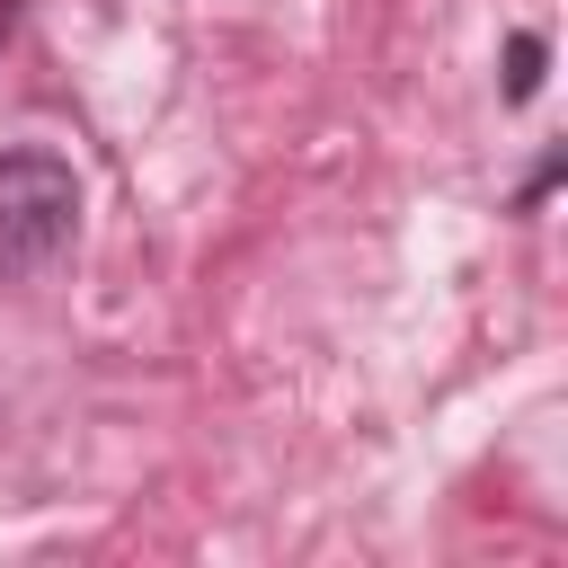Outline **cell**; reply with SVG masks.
<instances>
[{"instance_id":"cell-1","label":"cell","mask_w":568,"mask_h":568,"mask_svg":"<svg viewBox=\"0 0 568 568\" xmlns=\"http://www.w3.org/2000/svg\"><path fill=\"white\" fill-rule=\"evenodd\" d=\"M80 240V178L53 151H0V284L62 266Z\"/></svg>"},{"instance_id":"cell-2","label":"cell","mask_w":568,"mask_h":568,"mask_svg":"<svg viewBox=\"0 0 568 568\" xmlns=\"http://www.w3.org/2000/svg\"><path fill=\"white\" fill-rule=\"evenodd\" d=\"M541 62H550L541 36H515V44H506V106H524V98L541 89Z\"/></svg>"},{"instance_id":"cell-3","label":"cell","mask_w":568,"mask_h":568,"mask_svg":"<svg viewBox=\"0 0 568 568\" xmlns=\"http://www.w3.org/2000/svg\"><path fill=\"white\" fill-rule=\"evenodd\" d=\"M559 169H568V160H559V151H541V169L524 178V195H515V213H532V204H541V195L559 186Z\"/></svg>"},{"instance_id":"cell-4","label":"cell","mask_w":568,"mask_h":568,"mask_svg":"<svg viewBox=\"0 0 568 568\" xmlns=\"http://www.w3.org/2000/svg\"><path fill=\"white\" fill-rule=\"evenodd\" d=\"M18 18H27V0H0V44L18 36Z\"/></svg>"}]
</instances>
